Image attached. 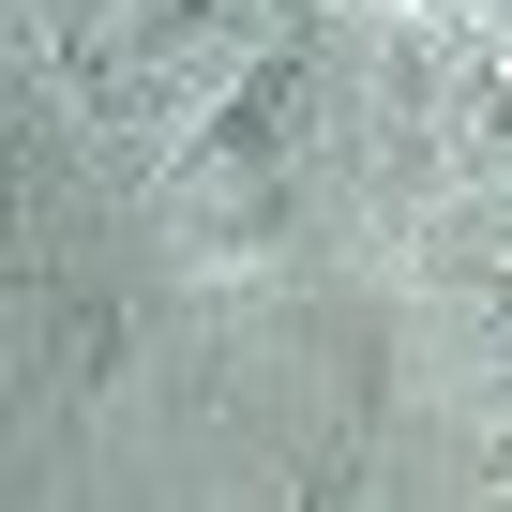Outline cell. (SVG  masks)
Listing matches in <instances>:
<instances>
[{"mask_svg": "<svg viewBox=\"0 0 512 512\" xmlns=\"http://www.w3.org/2000/svg\"><path fill=\"white\" fill-rule=\"evenodd\" d=\"M287 136H302V61H256V76L181 136V196H196V211H256V196L287 181Z\"/></svg>", "mask_w": 512, "mask_h": 512, "instance_id": "6da1fadb", "label": "cell"}]
</instances>
